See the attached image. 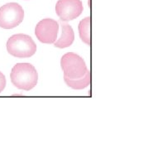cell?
I'll return each instance as SVG.
<instances>
[{"instance_id":"9c48e42d","label":"cell","mask_w":149,"mask_h":149,"mask_svg":"<svg viewBox=\"0 0 149 149\" xmlns=\"http://www.w3.org/2000/svg\"><path fill=\"white\" fill-rule=\"evenodd\" d=\"M80 39L87 45H91V17H85L81 20L78 26Z\"/></svg>"},{"instance_id":"6da1fadb","label":"cell","mask_w":149,"mask_h":149,"mask_svg":"<svg viewBox=\"0 0 149 149\" xmlns=\"http://www.w3.org/2000/svg\"><path fill=\"white\" fill-rule=\"evenodd\" d=\"M11 81L17 89L30 91L37 84L38 74L36 68L30 63H17L12 69Z\"/></svg>"},{"instance_id":"5b68a950","label":"cell","mask_w":149,"mask_h":149,"mask_svg":"<svg viewBox=\"0 0 149 149\" xmlns=\"http://www.w3.org/2000/svg\"><path fill=\"white\" fill-rule=\"evenodd\" d=\"M59 32V23L52 18L40 21L35 27V35L42 43L52 44L56 42Z\"/></svg>"},{"instance_id":"30bf717a","label":"cell","mask_w":149,"mask_h":149,"mask_svg":"<svg viewBox=\"0 0 149 149\" xmlns=\"http://www.w3.org/2000/svg\"><path fill=\"white\" fill-rule=\"evenodd\" d=\"M6 86V78L4 74L0 72V93L4 90Z\"/></svg>"},{"instance_id":"52a82bcc","label":"cell","mask_w":149,"mask_h":149,"mask_svg":"<svg viewBox=\"0 0 149 149\" xmlns=\"http://www.w3.org/2000/svg\"><path fill=\"white\" fill-rule=\"evenodd\" d=\"M61 27V35L56 42H54V46L58 48L69 47L72 45L74 40V31L72 27L67 23H62Z\"/></svg>"},{"instance_id":"8992f818","label":"cell","mask_w":149,"mask_h":149,"mask_svg":"<svg viewBox=\"0 0 149 149\" xmlns=\"http://www.w3.org/2000/svg\"><path fill=\"white\" fill-rule=\"evenodd\" d=\"M83 12V4L80 0H58L56 5V13L65 22L75 19Z\"/></svg>"},{"instance_id":"ba28073f","label":"cell","mask_w":149,"mask_h":149,"mask_svg":"<svg viewBox=\"0 0 149 149\" xmlns=\"http://www.w3.org/2000/svg\"><path fill=\"white\" fill-rule=\"evenodd\" d=\"M64 80L65 84L70 88L74 90H83L91 84V72L87 70L82 77L77 79H70L64 75Z\"/></svg>"},{"instance_id":"3957f363","label":"cell","mask_w":149,"mask_h":149,"mask_svg":"<svg viewBox=\"0 0 149 149\" xmlns=\"http://www.w3.org/2000/svg\"><path fill=\"white\" fill-rule=\"evenodd\" d=\"M61 66L65 76L70 79L80 78L88 70L83 58L74 52L65 54L61 60Z\"/></svg>"},{"instance_id":"7a4b0ae2","label":"cell","mask_w":149,"mask_h":149,"mask_svg":"<svg viewBox=\"0 0 149 149\" xmlns=\"http://www.w3.org/2000/svg\"><path fill=\"white\" fill-rule=\"evenodd\" d=\"M8 52L17 58H27L37 52V45L32 38L25 34H15L7 42Z\"/></svg>"},{"instance_id":"277c9868","label":"cell","mask_w":149,"mask_h":149,"mask_svg":"<svg viewBox=\"0 0 149 149\" xmlns=\"http://www.w3.org/2000/svg\"><path fill=\"white\" fill-rule=\"evenodd\" d=\"M24 18V11L17 3H9L0 8V27L11 29L18 26Z\"/></svg>"}]
</instances>
